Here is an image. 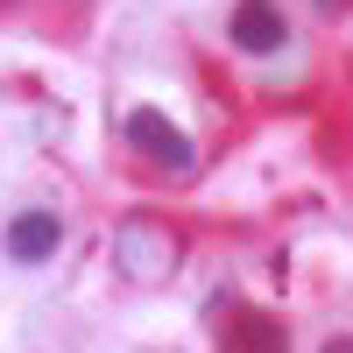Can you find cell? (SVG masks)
<instances>
[{"label": "cell", "instance_id": "6da1fadb", "mask_svg": "<svg viewBox=\"0 0 353 353\" xmlns=\"http://www.w3.org/2000/svg\"><path fill=\"white\" fill-rule=\"evenodd\" d=\"M121 276L128 283H170L176 276V261H184V241H176L170 226H156V219H134V226H121Z\"/></svg>", "mask_w": 353, "mask_h": 353}, {"label": "cell", "instance_id": "5b68a950", "mask_svg": "<svg viewBox=\"0 0 353 353\" xmlns=\"http://www.w3.org/2000/svg\"><path fill=\"white\" fill-rule=\"evenodd\" d=\"M8 254L14 261H50L57 254V212H21L8 226Z\"/></svg>", "mask_w": 353, "mask_h": 353}, {"label": "cell", "instance_id": "7a4b0ae2", "mask_svg": "<svg viewBox=\"0 0 353 353\" xmlns=\"http://www.w3.org/2000/svg\"><path fill=\"white\" fill-rule=\"evenodd\" d=\"M128 141L141 156H156L163 170H191L198 163V149H191V134H176L163 113H128Z\"/></svg>", "mask_w": 353, "mask_h": 353}, {"label": "cell", "instance_id": "8992f818", "mask_svg": "<svg viewBox=\"0 0 353 353\" xmlns=\"http://www.w3.org/2000/svg\"><path fill=\"white\" fill-rule=\"evenodd\" d=\"M325 353H353V339H332V346H325Z\"/></svg>", "mask_w": 353, "mask_h": 353}, {"label": "cell", "instance_id": "3957f363", "mask_svg": "<svg viewBox=\"0 0 353 353\" xmlns=\"http://www.w3.org/2000/svg\"><path fill=\"white\" fill-rule=\"evenodd\" d=\"M219 353H283V325L254 304L219 311Z\"/></svg>", "mask_w": 353, "mask_h": 353}, {"label": "cell", "instance_id": "277c9868", "mask_svg": "<svg viewBox=\"0 0 353 353\" xmlns=\"http://www.w3.org/2000/svg\"><path fill=\"white\" fill-rule=\"evenodd\" d=\"M226 28H233V43H241L248 57H269V50H283V36H290V21H283L276 0H241Z\"/></svg>", "mask_w": 353, "mask_h": 353}]
</instances>
